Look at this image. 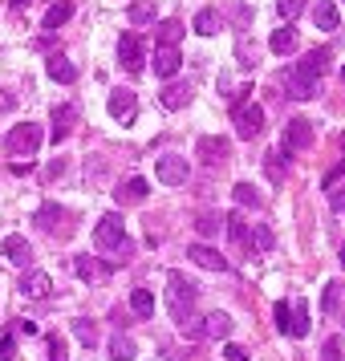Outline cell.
I'll list each match as a JSON object with an SVG mask.
<instances>
[{"mask_svg":"<svg viewBox=\"0 0 345 361\" xmlns=\"http://www.w3.org/2000/svg\"><path fill=\"white\" fill-rule=\"evenodd\" d=\"M219 224H224V215L203 212V215L195 219V231H199V235H219Z\"/></svg>","mask_w":345,"mask_h":361,"instance_id":"cell-39","label":"cell"},{"mask_svg":"<svg viewBox=\"0 0 345 361\" xmlns=\"http://www.w3.org/2000/svg\"><path fill=\"white\" fill-rule=\"evenodd\" d=\"M69 17H73V4H69V0H57V4H49V13H45V20H41V25H45L49 33H57Z\"/></svg>","mask_w":345,"mask_h":361,"instance_id":"cell-26","label":"cell"},{"mask_svg":"<svg viewBox=\"0 0 345 361\" xmlns=\"http://www.w3.org/2000/svg\"><path fill=\"white\" fill-rule=\"evenodd\" d=\"M147 195H150V183L138 179V175H134V179H126L122 187H114V199H118V203H143Z\"/></svg>","mask_w":345,"mask_h":361,"instance_id":"cell-20","label":"cell"},{"mask_svg":"<svg viewBox=\"0 0 345 361\" xmlns=\"http://www.w3.org/2000/svg\"><path fill=\"white\" fill-rule=\"evenodd\" d=\"M231 195H236L240 207H252V212L260 207V195H256V187H252V183H236V187H231Z\"/></svg>","mask_w":345,"mask_h":361,"instance_id":"cell-36","label":"cell"},{"mask_svg":"<svg viewBox=\"0 0 345 361\" xmlns=\"http://www.w3.org/2000/svg\"><path fill=\"white\" fill-rule=\"evenodd\" d=\"M277 247V235L268 224H252V252H272Z\"/></svg>","mask_w":345,"mask_h":361,"instance_id":"cell-30","label":"cell"},{"mask_svg":"<svg viewBox=\"0 0 345 361\" xmlns=\"http://www.w3.org/2000/svg\"><path fill=\"white\" fill-rule=\"evenodd\" d=\"M183 33H187L183 20H163V25L155 29V45H159V49H175V45L183 41Z\"/></svg>","mask_w":345,"mask_h":361,"instance_id":"cell-21","label":"cell"},{"mask_svg":"<svg viewBox=\"0 0 345 361\" xmlns=\"http://www.w3.org/2000/svg\"><path fill=\"white\" fill-rule=\"evenodd\" d=\"M126 20L131 25H150L155 20V0H134L131 8H126Z\"/></svg>","mask_w":345,"mask_h":361,"instance_id":"cell-29","label":"cell"},{"mask_svg":"<svg viewBox=\"0 0 345 361\" xmlns=\"http://www.w3.org/2000/svg\"><path fill=\"white\" fill-rule=\"evenodd\" d=\"M284 171H289V150H272V154H268V179L280 183Z\"/></svg>","mask_w":345,"mask_h":361,"instance_id":"cell-37","label":"cell"},{"mask_svg":"<svg viewBox=\"0 0 345 361\" xmlns=\"http://www.w3.org/2000/svg\"><path fill=\"white\" fill-rule=\"evenodd\" d=\"M337 296H341V284H325V296H321V312H337Z\"/></svg>","mask_w":345,"mask_h":361,"instance_id":"cell-44","label":"cell"},{"mask_svg":"<svg viewBox=\"0 0 345 361\" xmlns=\"http://www.w3.org/2000/svg\"><path fill=\"white\" fill-rule=\"evenodd\" d=\"M41 138H45V134H41V126H37V122H20V126H13V130L4 134V150L29 163L37 150H41Z\"/></svg>","mask_w":345,"mask_h":361,"instance_id":"cell-2","label":"cell"},{"mask_svg":"<svg viewBox=\"0 0 345 361\" xmlns=\"http://www.w3.org/2000/svg\"><path fill=\"white\" fill-rule=\"evenodd\" d=\"M73 272L90 284V280H110L114 276V264L98 260V256H78V260H73Z\"/></svg>","mask_w":345,"mask_h":361,"instance_id":"cell-14","label":"cell"},{"mask_svg":"<svg viewBox=\"0 0 345 361\" xmlns=\"http://www.w3.org/2000/svg\"><path fill=\"white\" fill-rule=\"evenodd\" d=\"M106 110H110V118H118V122H134V110H138V98H134V90H110V98H106Z\"/></svg>","mask_w":345,"mask_h":361,"instance_id":"cell-12","label":"cell"},{"mask_svg":"<svg viewBox=\"0 0 345 361\" xmlns=\"http://www.w3.org/2000/svg\"><path fill=\"white\" fill-rule=\"evenodd\" d=\"M195 296H199V288L183 272H167V312H171V321L179 329L195 317Z\"/></svg>","mask_w":345,"mask_h":361,"instance_id":"cell-1","label":"cell"},{"mask_svg":"<svg viewBox=\"0 0 345 361\" xmlns=\"http://www.w3.org/2000/svg\"><path fill=\"white\" fill-rule=\"evenodd\" d=\"M17 333H25V337H33V333H37V325H33V321H17Z\"/></svg>","mask_w":345,"mask_h":361,"instance_id":"cell-50","label":"cell"},{"mask_svg":"<svg viewBox=\"0 0 345 361\" xmlns=\"http://www.w3.org/2000/svg\"><path fill=\"white\" fill-rule=\"evenodd\" d=\"M13 106H17V94H8V90H4V85H0V114H8V110H13Z\"/></svg>","mask_w":345,"mask_h":361,"instance_id":"cell-47","label":"cell"},{"mask_svg":"<svg viewBox=\"0 0 345 361\" xmlns=\"http://www.w3.org/2000/svg\"><path fill=\"white\" fill-rule=\"evenodd\" d=\"M272 317H277V329H280V333H289V329H293V305H284V300H277V309H272Z\"/></svg>","mask_w":345,"mask_h":361,"instance_id":"cell-41","label":"cell"},{"mask_svg":"<svg viewBox=\"0 0 345 361\" xmlns=\"http://www.w3.org/2000/svg\"><path fill=\"white\" fill-rule=\"evenodd\" d=\"M231 329H236V321H231L228 312H207V317H203V337H207V341H228L231 337Z\"/></svg>","mask_w":345,"mask_h":361,"instance_id":"cell-16","label":"cell"},{"mask_svg":"<svg viewBox=\"0 0 345 361\" xmlns=\"http://www.w3.org/2000/svg\"><path fill=\"white\" fill-rule=\"evenodd\" d=\"M106 349H110V357H114V361H134V353H138V345H134L126 333H114Z\"/></svg>","mask_w":345,"mask_h":361,"instance_id":"cell-27","label":"cell"},{"mask_svg":"<svg viewBox=\"0 0 345 361\" xmlns=\"http://www.w3.org/2000/svg\"><path fill=\"white\" fill-rule=\"evenodd\" d=\"M17 357V341L13 337H0V361H13Z\"/></svg>","mask_w":345,"mask_h":361,"instance_id":"cell-46","label":"cell"},{"mask_svg":"<svg viewBox=\"0 0 345 361\" xmlns=\"http://www.w3.org/2000/svg\"><path fill=\"white\" fill-rule=\"evenodd\" d=\"M329 199H333V212H345V187L341 191H329Z\"/></svg>","mask_w":345,"mask_h":361,"instance_id":"cell-48","label":"cell"},{"mask_svg":"<svg viewBox=\"0 0 345 361\" xmlns=\"http://www.w3.org/2000/svg\"><path fill=\"white\" fill-rule=\"evenodd\" d=\"M341 264H345V244H341Z\"/></svg>","mask_w":345,"mask_h":361,"instance_id":"cell-52","label":"cell"},{"mask_svg":"<svg viewBox=\"0 0 345 361\" xmlns=\"http://www.w3.org/2000/svg\"><path fill=\"white\" fill-rule=\"evenodd\" d=\"M179 66H183V53L179 49H155V73H159V78L171 82V78L179 73Z\"/></svg>","mask_w":345,"mask_h":361,"instance_id":"cell-23","label":"cell"},{"mask_svg":"<svg viewBox=\"0 0 345 361\" xmlns=\"http://www.w3.org/2000/svg\"><path fill=\"white\" fill-rule=\"evenodd\" d=\"M329 57H333L329 49H313L309 57H301V69H309L313 78H321V73L329 69Z\"/></svg>","mask_w":345,"mask_h":361,"instance_id":"cell-32","label":"cell"},{"mask_svg":"<svg viewBox=\"0 0 345 361\" xmlns=\"http://www.w3.org/2000/svg\"><path fill=\"white\" fill-rule=\"evenodd\" d=\"M341 82H345V69H341Z\"/></svg>","mask_w":345,"mask_h":361,"instance_id":"cell-54","label":"cell"},{"mask_svg":"<svg viewBox=\"0 0 345 361\" xmlns=\"http://www.w3.org/2000/svg\"><path fill=\"white\" fill-rule=\"evenodd\" d=\"M345 349H341V337H329L325 345H321V361H341Z\"/></svg>","mask_w":345,"mask_h":361,"instance_id":"cell-42","label":"cell"},{"mask_svg":"<svg viewBox=\"0 0 345 361\" xmlns=\"http://www.w3.org/2000/svg\"><path fill=\"white\" fill-rule=\"evenodd\" d=\"M8 4H13V8H29V4H33V0H8Z\"/></svg>","mask_w":345,"mask_h":361,"instance_id":"cell-51","label":"cell"},{"mask_svg":"<svg viewBox=\"0 0 345 361\" xmlns=\"http://www.w3.org/2000/svg\"><path fill=\"white\" fill-rule=\"evenodd\" d=\"M195 33L199 37H215L219 33V13H215V8H203V13L195 17Z\"/></svg>","mask_w":345,"mask_h":361,"instance_id":"cell-35","label":"cell"},{"mask_svg":"<svg viewBox=\"0 0 345 361\" xmlns=\"http://www.w3.org/2000/svg\"><path fill=\"white\" fill-rule=\"evenodd\" d=\"M305 4H309V0H277V17L289 25V20H296L305 13Z\"/></svg>","mask_w":345,"mask_h":361,"instance_id":"cell-38","label":"cell"},{"mask_svg":"<svg viewBox=\"0 0 345 361\" xmlns=\"http://www.w3.org/2000/svg\"><path fill=\"white\" fill-rule=\"evenodd\" d=\"M73 122H78V106L73 102H61L53 110V142H66L69 130H73Z\"/></svg>","mask_w":345,"mask_h":361,"instance_id":"cell-17","label":"cell"},{"mask_svg":"<svg viewBox=\"0 0 345 361\" xmlns=\"http://www.w3.org/2000/svg\"><path fill=\"white\" fill-rule=\"evenodd\" d=\"M313 138H317V130H313V122L309 118H289L284 122V138H280V150H309L313 147Z\"/></svg>","mask_w":345,"mask_h":361,"instance_id":"cell-6","label":"cell"},{"mask_svg":"<svg viewBox=\"0 0 345 361\" xmlns=\"http://www.w3.org/2000/svg\"><path fill=\"white\" fill-rule=\"evenodd\" d=\"M45 69H49L53 82H61V85H73V82H78V66H73L69 57H57V53H53L49 61H45Z\"/></svg>","mask_w":345,"mask_h":361,"instance_id":"cell-24","label":"cell"},{"mask_svg":"<svg viewBox=\"0 0 345 361\" xmlns=\"http://www.w3.org/2000/svg\"><path fill=\"white\" fill-rule=\"evenodd\" d=\"M159 102H163L167 110H183V106L191 102V85H183V82H167V85H163V94H159Z\"/></svg>","mask_w":345,"mask_h":361,"instance_id":"cell-25","label":"cell"},{"mask_svg":"<svg viewBox=\"0 0 345 361\" xmlns=\"http://www.w3.org/2000/svg\"><path fill=\"white\" fill-rule=\"evenodd\" d=\"M110 321H114V325L122 329V325H131L134 317H126V312H122V309H114V312H110Z\"/></svg>","mask_w":345,"mask_h":361,"instance_id":"cell-49","label":"cell"},{"mask_svg":"<svg viewBox=\"0 0 345 361\" xmlns=\"http://www.w3.org/2000/svg\"><path fill=\"white\" fill-rule=\"evenodd\" d=\"M296 45H301V37H296L293 25H280L277 33L268 37V49L277 53V57H289V53H296Z\"/></svg>","mask_w":345,"mask_h":361,"instance_id":"cell-19","label":"cell"},{"mask_svg":"<svg viewBox=\"0 0 345 361\" xmlns=\"http://www.w3.org/2000/svg\"><path fill=\"white\" fill-rule=\"evenodd\" d=\"M231 126H236V138H256L264 130V106L256 102H244L231 110Z\"/></svg>","mask_w":345,"mask_h":361,"instance_id":"cell-5","label":"cell"},{"mask_svg":"<svg viewBox=\"0 0 345 361\" xmlns=\"http://www.w3.org/2000/svg\"><path fill=\"white\" fill-rule=\"evenodd\" d=\"M73 337L94 349V345H98V329H94V321H90V317H73Z\"/></svg>","mask_w":345,"mask_h":361,"instance_id":"cell-33","label":"cell"},{"mask_svg":"<svg viewBox=\"0 0 345 361\" xmlns=\"http://www.w3.org/2000/svg\"><path fill=\"white\" fill-rule=\"evenodd\" d=\"M187 256H191L199 268H207V272H228V256H224V252H215L212 244H191V247H187Z\"/></svg>","mask_w":345,"mask_h":361,"instance_id":"cell-13","label":"cell"},{"mask_svg":"<svg viewBox=\"0 0 345 361\" xmlns=\"http://www.w3.org/2000/svg\"><path fill=\"white\" fill-rule=\"evenodd\" d=\"M195 150H199V159H203L207 166H224L231 159V142L228 138H215V134H203V138L195 142Z\"/></svg>","mask_w":345,"mask_h":361,"instance_id":"cell-11","label":"cell"},{"mask_svg":"<svg viewBox=\"0 0 345 361\" xmlns=\"http://www.w3.org/2000/svg\"><path fill=\"white\" fill-rule=\"evenodd\" d=\"M345 179V163H333L325 171V179H321V187H325V191H337V183Z\"/></svg>","mask_w":345,"mask_h":361,"instance_id":"cell-43","label":"cell"},{"mask_svg":"<svg viewBox=\"0 0 345 361\" xmlns=\"http://www.w3.org/2000/svg\"><path fill=\"white\" fill-rule=\"evenodd\" d=\"M236 61H240V69H256V45L248 41V33L236 37Z\"/></svg>","mask_w":345,"mask_h":361,"instance_id":"cell-31","label":"cell"},{"mask_svg":"<svg viewBox=\"0 0 345 361\" xmlns=\"http://www.w3.org/2000/svg\"><path fill=\"white\" fill-rule=\"evenodd\" d=\"M118 61H122V69H126L131 78H138V73L147 69V53H143V37H138V33H122V37H118Z\"/></svg>","mask_w":345,"mask_h":361,"instance_id":"cell-4","label":"cell"},{"mask_svg":"<svg viewBox=\"0 0 345 361\" xmlns=\"http://www.w3.org/2000/svg\"><path fill=\"white\" fill-rule=\"evenodd\" d=\"M317 85H321V78H313L309 69H289L284 73V90H289V98H296V102H309L313 94H317Z\"/></svg>","mask_w":345,"mask_h":361,"instance_id":"cell-9","label":"cell"},{"mask_svg":"<svg viewBox=\"0 0 345 361\" xmlns=\"http://www.w3.org/2000/svg\"><path fill=\"white\" fill-rule=\"evenodd\" d=\"M224 357H228V361H252V357H248V349H244V345H236V341L224 345Z\"/></svg>","mask_w":345,"mask_h":361,"instance_id":"cell-45","label":"cell"},{"mask_svg":"<svg viewBox=\"0 0 345 361\" xmlns=\"http://www.w3.org/2000/svg\"><path fill=\"white\" fill-rule=\"evenodd\" d=\"M224 231H228L231 247H236L240 256H252V228H248V219H244V215H240V212L224 215Z\"/></svg>","mask_w":345,"mask_h":361,"instance_id":"cell-10","label":"cell"},{"mask_svg":"<svg viewBox=\"0 0 345 361\" xmlns=\"http://www.w3.org/2000/svg\"><path fill=\"white\" fill-rule=\"evenodd\" d=\"M45 349H49V361H69V349H66V341H61L57 333L45 337Z\"/></svg>","mask_w":345,"mask_h":361,"instance_id":"cell-40","label":"cell"},{"mask_svg":"<svg viewBox=\"0 0 345 361\" xmlns=\"http://www.w3.org/2000/svg\"><path fill=\"white\" fill-rule=\"evenodd\" d=\"M61 219H66V207H57V203H41V212H37V228H41V231H49V235L69 231Z\"/></svg>","mask_w":345,"mask_h":361,"instance_id":"cell-18","label":"cell"},{"mask_svg":"<svg viewBox=\"0 0 345 361\" xmlns=\"http://www.w3.org/2000/svg\"><path fill=\"white\" fill-rule=\"evenodd\" d=\"M0 252L8 256V264H17V268H29V264H33V244H29L25 235H4Z\"/></svg>","mask_w":345,"mask_h":361,"instance_id":"cell-15","label":"cell"},{"mask_svg":"<svg viewBox=\"0 0 345 361\" xmlns=\"http://www.w3.org/2000/svg\"><path fill=\"white\" fill-rule=\"evenodd\" d=\"M305 333H309V305L293 300V329H289V337H305Z\"/></svg>","mask_w":345,"mask_h":361,"instance_id":"cell-34","label":"cell"},{"mask_svg":"<svg viewBox=\"0 0 345 361\" xmlns=\"http://www.w3.org/2000/svg\"><path fill=\"white\" fill-rule=\"evenodd\" d=\"M122 240H126V224H122V215L118 212L102 215L98 228H94V247H98V252H114Z\"/></svg>","mask_w":345,"mask_h":361,"instance_id":"cell-3","label":"cell"},{"mask_svg":"<svg viewBox=\"0 0 345 361\" xmlns=\"http://www.w3.org/2000/svg\"><path fill=\"white\" fill-rule=\"evenodd\" d=\"M131 312L134 317H150V312H155V293H150V288H134L131 293Z\"/></svg>","mask_w":345,"mask_h":361,"instance_id":"cell-28","label":"cell"},{"mask_svg":"<svg viewBox=\"0 0 345 361\" xmlns=\"http://www.w3.org/2000/svg\"><path fill=\"white\" fill-rule=\"evenodd\" d=\"M191 175V166H187V154H163L159 163H155V179L163 183V187H183Z\"/></svg>","mask_w":345,"mask_h":361,"instance_id":"cell-7","label":"cell"},{"mask_svg":"<svg viewBox=\"0 0 345 361\" xmlns=\"http://www.w3.org/2000/svg\"><path fill=\"white\" fill-rule=\"evenodd\" d=\"M313 20H317V29H321V33H333V29L341 25L337 4H333V0H317V4H313Z\"/></svg>","mask_w":345,"mask_h":361,"instance_id":"cell-22","label":"cell"},{"mask_svg":"<svg viewBox=\"0 0 345 361\" xmlns=\"http://www.w3.org/2000/svg\"><path fill=\"white\" fill-rule=\"evenodd\" d=\"M341 325H345V312H341Z\"/></svg>","mask_w":345,"mask_h":361,"instance_id":"cell-53","label":"cell"},{"mask_svg":"<svg viewBox=\"0 0 345 361\" xmlns=\"http://www.w3.org/2000/svg\"><path fill=\"white\" fill-rule=\"evenodd\" d=\"M20 296L25 300H49L53 296V276L49 272H41V268H25V276H20Z\"/></svg>","mask_w":345,"mask_h":361,"instance_id":"cell-8","label":"cell"}]
</instances>
